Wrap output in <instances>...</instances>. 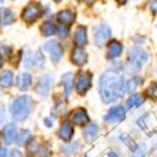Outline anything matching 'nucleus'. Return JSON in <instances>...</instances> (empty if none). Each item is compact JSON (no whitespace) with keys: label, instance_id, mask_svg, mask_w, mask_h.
I'll list each match as a JSON object with an SVG mask.
<instances>
[{"label":"nucleus","instance_id":"obj_18","mask_svg":"<svg viewBox=\"0 0 157 157\" xmlns=\"http://www.w3.org/2000/svg\"><path fill=\"white\" fill-rule=\"evenodd\" d=\"M74 42L78 47H83L87 44L88 38H87V29L84 27H79L74 33Z\"/></svg>","mask_w":157,"mask_h":157},{"label":"nucleus","instance_id":"obj_37","mask_svg":"<svg viewBox=\"0 0 157 157\" xmlns=\"http://www.w3.org/2000/svg\"><path fill=\"white\" fill-rule=\"evenodd\" d=\"M3 63H4V59H3L2 54H0V67H2V65H3Z\"/></svg>","mask_w":157,"mask_h":157},{"label":"nucleus","instance_id":"obj_19","mask_svg":"<svg viewBox=\"0 0 157 157\" xmlns=\"http://www.w3.org/2000/svg\"><path fill=\"white\" fill-rule=\"evenodd\" d=\"M62 83L64 87V94L65 97H68L72 92V88H73V74L72 73H65L62 77Z\"/></svg>","mask_w":157,"mask_h":157},{"label":"nucleus","instance_id":"obj_34","mask_svg":"<svg viewBox=\"0 0 157 157\" xmlns=\"http://www.w3.org/2000/svg\"><path fill=\"white\" fill-rule=\"evenodd\" d=\"M8 156V151L5 148H0V157H6Z\"/></svg>","mask_w":157,"mask_h":157},{"label":"nucleus","instance_id":"obj_10","mask_svg":"<svg viewBox=\"0 0 157 157\" xmlns=\"http://www.w3.org/2000/svg\"><path fill=\"white\" fill-rule=\"evenodd\" d=\"M24 65L27 68H34V67H43L44 65V57L40 53H32L28 52L24 58Z\"/></svg>","mask_w":157,"mask_h":157},{"label":"nucleus","instance_id":"obj_23","mask_svg":"<svg viewBox=\"0 0 157 157\" xmlns=\"http://www.w3.org/2000/svg\"><path fill=\"white\" fill-rule=\"evenodd\" d=\"M13 84V72L11 71H3L0 73V86L2 87H10Z\"/></svg>","mask_w":157,"mask_h":157},{"label":"nucleus","instance_id":"obj_15","mask_svg":"<svg viewBox=\"0 0 157 157\" xmlns=\"http://www.w3.org/2000/svg\"><path fill=\"white\" fill-rule=\"evenodd\" d=\"M58 136H59L63 141H65V142L71 141V138H72V136H73V127H72L71 122L65 121V122L62 123V126L59 127V131H58Z\"/></svg>","mask_w":157,"mask_h":157},{"label":"nucleus","instance_id":"obj_14","mask_svg":"<svg viewBox=\"0 0 157 157\" xmlns=\"http://www.w3.org/2000/svg\"><path fill=\"white\" fill-rule=\"evenodd\" d=\"M72 62L75 65H84L88 60V56H87V52L81 48V47H77L75 49H73L72 52V56H71Z\"/></svg>","mask_w":157,"mask_h":157},{"label":"nucleus","instance_id":"obj_41","mask_svg":"<svg viewBox=\"0 0 157 157\" xmlns=\"http://www.w3.org/2000/svg\"><path fill=\"white\" fill-rule=\"evenodd\" d=\"M2 2H4V0H2Z\"/></svg>","mask_w":157,"mask_h":157},{"label":"nucleus","instance_id":"obj_21","mask_svg":"<svg viewBox=\"0 0 157 157\" xmlns=\"http://www.w3.org/2000/svg\"><path fill=\"white\" fill-rule=\"evenodd\" d=\"M58 20L62 25H71L74 21V14L69 10H63L58 14Z\"/></svg>","mask_w":157,"mask_h":157},{"label":"nucleus","instance_id":"obj_6","mask_svg":"<svg viewBox=\"0 0 157 157\" xmlns=\"http://www.w3.org/2000/svg\"><path fill=\"white\" fill-rule=\"evenodd\" d=\"M93 33H94V42H96V44L97 45H102V44H104L109 39V36L112 34V30H111L108 24L102 23V24L97 25V27L94 28Z\"/></svg>","mask_w":157,"mask_h":157},{"label":"nucleus","instance_id":"obj_25","mask_svg":"<svg viewBox=\"0 0 157 157\" xmlns=\"http://www.w3.org/2000/svg\"><path fill=\"white\" fill-rule=\"evenodd\" d=\"M30 138H32L30 131L23 129V131H20V133H19L18 137H17V143H18L19 146H24V145H27V143H29Z\"/></svg>","mask_w":157,"mask_h":157},{"label":"nucleus","instance_id":"obj_17","mask_svg":"<svg viewBox=\"0 0 157 157\" xmlns=\"http://www.w3.org/2000/svg\"><path fill=\"white\" fill-rule=\"evenodd\" d=\"M15 20V15L10 9L2 8L0 9V23L2 25H10Z\"/></svg>","mask_w":157,"mask_h":157},{"label":"nucleus","instance_id":"obj_2","mask_svg":"<svg viewBox=\"0 0 157 157\" xmlns=\"http://www.w3.org/2000/svg\"><path fill=\"white\" fill-rule=\"evenodd\" d=\"M33 111V101L29 96H20L13 101L10 106L11 117L15 121L27 120Z\"/></svg>","mask_w":157,"mask_h":157},{"label":"nucleus","instance_id":"obj_36","mask_svg":"<svg viewBox=\"0 0 157 157\" xmlns=\"http://www.w3.org/2000/svg\"><path fill=\"white\" fill-rule=\"evenodd\" d=\"M107 157H120V156H118V155H117V153H114V152H109Z\"/></svg>","mask_w":157,"mask_h":157},{"label":"nucleus","instance_id":"obj_40","mask_svg":"<svg viewBox=\"0 0 157 157\" xmlns=\"http://www.w3.org/2000/svg\"><path fill=\"white\" fill-rule=\"evenodd\" d=\"M54 2H56V3H59V2H60V0H54Z\"/></svg>","mask_w":157,"mask_h":157},{"label":"nucleus","instance_id":"obj_32","mask_svg":"<svg viewBox=\"0 0 157 157\" xmlns=\"http://www.w3.org/2000/svg\"><path fill=\"white\" fill-rule=\"evenodd\" d=\"M150 9H151L152 13L157 14V0H153V2L150 3Z\"/></svg>","mask_w":157,"mask_h":157},{"label":"nucleus","instance_id":"obj_39","mask_svg":"<svg viewBox=\"0 0 157 157\" xmlns=\"http://www.w3.org/2000/svg\"><path fill=\"white\" fill-rule=\"evenodd\" d=\"M83 2H87V3H92L93 0H83Z\"/></svg>","mask_w":157,"mask_h":157},{"label":"nucleus","instance_id":"obj_26","mask_svg":"<svg viewBox=\"0 0 157 157\" xmlns=\"http://www.w3.org/2000/svg\"><path fill=\"white\" fill-rule=\"evenodd\" d=\"M40 30H42L43 35L50 36V35H53V34L57 32V28H56V25L52 23V21H45V23H43Z\"/></svg>","mask_w":157,"mask_h":157},{"label":"nucleus","instance_id":"obj_33","mask_svg":"<svg viewBox=\"0 0 157 157\" xmlns=\"http://www.w3.org/2000/svg\"><path fill=\"white\" fill-rule=\"evenodd\" d=\"M9 157H21V153H20L18 150H13Z\"/></svg>","mask_w":157,"mask_h":157},{"label":"nucleus","instance_id":"obj_5","mask_svg":"<svg viewBox=\"0 0 157 157\" xmlns=\"http://www.w3.org/2000/svg\"><path fill=\"white\" fill-rule=\"evenodd\" d=\"M42 6L36 4V3H30L25 6V9L23 10V20L27 23H33L36 19H39V17L42 15Z\"/></svg>","mask_w":157,"mask_h":157},{"label":"nucleus","instance_id":"obj_29","mask_svg":"<svg viewBox=\"0 0 157 157\" xmlns=\"http://www.w3.org/2000/svg\"><path fill=\"white\" fill-rule=\"evenodd\" d=\"M129 157H145V147L143 146H137L136 150H133V153Z\"/></svg>","mask_w":157,"mask_h":157},{"label":"nucleus","instance_id":"obj_31","mask_svg":"<svg viewBox=\"0 0 157 157\" xmlns=\"http://www.w3.org/2000/svg\"><path fill=\"white\" fill-rule=\"evenodd\" d=\"M147 93H148V96H152V97H155V94H157V84H151L150 86V88H148V90H147Z\"/></svg>","mask_w":157,"mask_h":157},{"label":"nucleus","instance_id":"obj_27","mask_svg":"<svg viewBox=\"0 0 157 157\" xmlns=\"http://www.w3.org/2000/svg\"><path fill=\"white\" fill-rule=\"evenodd\" d=\"M79 148H81L79 143L73 142V143H68V145L63 148V151H64V153H67V155H75L78 151H79Z\"/></svg>","mask_w":157,"mask_h":157},{"label":"nucleus","instance_id":"obj_38","mask_svg":"<svg viewBox=\"0 0 157 157\" xmlns=\"http://www.w3.org/2000/svg\"><path fill=\"white\" fill-rule=\"evenodd\" d=\"M117 2H118L120 4H124V3L127 2V0H117Z\"/></svg>","mask_w":157,"mask_h":157},{"label":"nucleus","instance_id":"obj_7","mask_svg":"<svg viewBox=\"0 0 157 157\" xmlns=\"http://www.w3.org/2000/svg\"><path fill=\"white\" fill-rule=\"evenodd\" d=\"M124 117H126L124 108L122 106H114L104 116V122L106 123H118L124 120Z\"/></svg>","mask_w":157,"mask_h":157},{"label":"nucleus","instance_id":"obj_30","mask_svg":"<svg viewBox=\"0 0 157 157\" xmlns=\"http://www.w3.org/2000/svg\"><path fill=\"white\" fill-rule=\"evenodd\" d=\"M68 32H69V29H68L67 25H62L60 24V27L58 28V35H59V38H65V36L68 35Z\"/></svg>","mask_w":157,"mask_h":157},{"label":"nucleus","instance_id":"obj_12","mask_svg":"<svg viewBox=\"0 0 157 157\" xmlns=\"http://www.w3.org/2000/svg\"><path fill=\"white\" fill-rule=\"evenodd\" d=\"M72 122L78 124V126H84L87 123L90 122L89 120V116L87 113L86 109L83 108H77L73 111V114H72Z\"/></svg>","mask_w":157,"mask_h":157},{"label":"nucleus","instance_id":"obj_16","mask_svg":"<svg viewBox=\"0 0 157 157\" xmlns=\"http://www.w3.org/2000/svg\"><path fill=\"white\" fill-rule=\"evenodd\" d=\"M122 44L117 40H111L108 43V48H107V57L111 58V59H114V58H118L121 54H122Z\"/></svg>","mask_w":157,"mask_h":157},{"label":"nucleus","instance_id":"obj_9","mask_svg":"<svg viewBox=\"0 0 157 157\" xmlns=\"http://www.w3.org/2000/svg\"><path fill=\"white\" fill-rule=\"evenodd\" d=\"M53 77L49 75V74H43L40 77V79L38 82V86H36V93L42 97H45L48 96L49 90L53 86Z\"/></svg>","mask_w":157,"mask_h":157},{"label":"nucleus","instance_id":"obj_1","mask_svg":"<svg viewBox=\"0 0 157 157\" xmlns=\"http://www.w3.org/2000/svg\"><path fill=\"white\" fill-rule=\"evenodd\" d=\"M126 79L117 72L108 71L103 73L99 81V93L104 103H113L126 92Z\"/></svg>","mask_w":157,"mask_h":157},{"label":"nucleus","instance_id":"obj_3","mask_svg":"<svg viewBox=\"0 0 157 157\" xmlns=\"http://www.w3.org/2000/svg\"><path fill=\"white\" fill-rule=\"evenodd\" d=\"M92 86V74L88 72H81L75 78V89L79 94H86Z\"/></svg>","mask_w":157,"mask_h":157},{"label":"nucleus","instance_id":"obj_13","mask_svg":"<svg viewBox=\"0 0 157 157\" xmlns=\"http://www.w3.org/2000/svg\"><path fill=\"white\" fill-rule=\"evenodd\" d=\"M17 124L15 123H9L4 127L3 129V138H4V142L6 145H11L13 142L17 140Z\"/></svg>","mask_w":157,"mask_h":157},{"label":"nucleus","instance_id":"obj_4","mask_svg":"<svg viewBox=\"0 0 157 157\" xmlns=\"http://www.w3.org/2000/svg\"><path fill=\"white\" fill-rule=\"evenodd\" d=\"M128 58L131 60V64H132L136 69H140L142 65L148 60V54L145 50H142L141 48H132L129 50Z\"/></svg>","mask_w":157,"mask_h":157},{"label":"nucleus","instance_id":"obj_20","mask_svg":"<svg viewBox=\"0 0 157 157\" xmlns=\"http://www.w3.org/2000/svg\"><path fill=\"white\" fill-rule=\"evenodd\" d=\"M32 86V75L29 73H21L18 77V87L21 90H27Z\"/></svg>","mask_w":157,"mask_h":157},{"label":"nucleus","instance_id":"obj_24","mask_svg":"<svg viewBox=\"0 0 157 157\" xmlns=\"http://www.w3.org/2000/svg\"><path fill=\"white\" fill-rule=\"evenodd\" d=\"M98 133V126L96 123H89L84 129V137L87 141H92Z\"/></svg>","mask_w":157,"mask_h":157},{"label":"nucleus","instance_id":"obj_11","mask_svg":"<svg viewBox=\"0 0 157 157\" xmlns=\"http://www.w3.org/2000/svg\"><path fill=\"white\" fill-rule=\"evenodd\" d=\"M28 155L29 157H49V150L36 141H33L28 147Z\"/></svg>","mask_w":157,"mask_h":157},{"label":"nucleus","instance_id":"obj_8","mask_svg":"<svg viewBox=\"0 0 157 157\" xmlns=\"http://www.w3.org/2000/svg\"><path fill=\"white\" fill-rule=\"evenodd\" d=\"M44 49L49 53V57H50V59L53 63H57V62L60 60V58L63 56V49H62L59 43H57L56 40L47 42L44 44Z\"/></svg>","mask_w":157,"mask_h":157},{"label":"nucleus","instance_id":"obj_22","mask_svg":"<svg viewBox=\"0 0 157 157\" xmlns=\"http://www.w3.org/2000/svg\"><path fill=\"white\" fill-rule=\"evenodd\" d=\"M143 103V97L140 94H132L127 101H126V107L128 109H132L136 107H140L141 104Z\"/></svg>","mask_w":157,"mask_h":157},{"label":"nucleus","instance_id":"obj_28","mask_svg":"<svg viewBox=\"0 0 157 157\" xmlns=\"http://www.w3.org/2000/svg\"><path fill=\"white\" fill-rule=\"evenodd\" d=\"M141 83V79L140 78H135V79L127 82V86H126V90H128V92H133V90L136 89V87Z\"/></svg>","mask_w":157,"mask_h":157},{"label":"nucleus","instance_id":"obj_35","mask_svg":"<svg viewBox=\"0 0 157 157\" xmlns=\"http://www.w3.org/2000/svg\"><path fill=\"white\" fill-rule=\"evenodd\" d=\"M44 122H45V126H47V127H52V126H53L52 121H49L48 118H47V120H44Z\"/></svg>","mask_w":157,"mask_h":157}]
</instances>
